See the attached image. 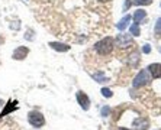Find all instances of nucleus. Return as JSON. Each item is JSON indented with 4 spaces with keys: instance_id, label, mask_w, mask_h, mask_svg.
I'll use <instances>...</instances> for the list:
<instances>
[{
    "instance_id": "f257e3e1",
    "label": "nucleus",
    "mask_w": 161,
    "mask_h": 130,
    "mask_svg": "<svg viewBox=\"0 0 161 130\" xmlns=\"http://www.w3.org/2000/svg\"><path fill=\"white\" fill-rule=\"evenodd\" d=\"M113 46H115L113 38L106 36V38H103L102 41L94 44V51L97 52V54H100V55H109V54L113 51Z\"/></svg>"
},
{
    "instance_id": "f03ea898",
    "label": "nucleus",
    "mask_w": 161,
    "mask_h": 130,
    "mask_svg": "<svg viewBox=\"0 0 161 130\" xmlns=\"http://www.w3.org/2000/svg\"><path fill=\"white\" fill-rule=\"evenodd\" d=\"M151 82V75L150 72L147 70H141L136 74V77L134 78V81H132V87L134 88H141V87H145L147 84H150Z\"/></svg>"
},
{
    "instance_id": "7ed1b4c3",
    "label": "nucleus",
    "mask_w": 161,
    "mask_h": 130,
    "mask_svg": "<svg viewBox=\"0 0 161 130\" xmlns=\"http://www.w3.org/2000/svg\"><path fill=\"white\" fill-rule=\"evenodd\" d=\"M28 122H29L31 126L36 127V129H39V127H42L45 124L44 116H42L39 112H36V110H34V112H29V114H28Z\"/></svg>"
},
{
    "instance_id": "20e7f679",
    "label": "nucleus",
    "mask_w": 161,
    "mask_h": 130,
    "mask_svg": "<svg viewBox=\"0 0 161 130\" xmlns=\"http://www.w3.org/2000/svg\"><path fill=\"white\" fill-rule=\"evenodd\" d=\"M115 42H116V45L119 46V48H128L129 45H134V41H132V38L129 36V35H126V34L118 35L116 39H115Z\"/></svg>"
},
{
    "instance_id": "39448f33",
    "label": "nucleus",
    "mask_w": 161,
    "mask_h": 130,
    "mask_svg": "<svg viewBox=\"0 0 161 130\" xmlns=\"http://www.w3.org/2000/svg\"><path fill=\"white\" fill-rule=\"evenodd\" d=\"M75 97H77V101H79L80 107L84 110V112H87L90 108V98L89 96H87L86 93H83V91H79V93L75 94Z\"/></svg>"
},
{
    "instance_id": "423d86ee",
    "label": "nucleus",
    "mask_w": 161,
    "mask_h": 130,
    "mask_svg": "<svg viewBox=\"0 0 161 130\" xmlns=\"http://www.w3.org/2000/svg\"><path fill=\"white\" fill-rule=\"evenodd\" d=\"M132 127H134V130H148V127H150V120L147 119V117H138V119L134 120Z\"/></svg>"
},
{
    "instance_id": "0eeeda50",
    "label": "nucleus",
    "mask_w": 161,
    "mask_h": 130,
    "mask_svg": "<svg viewBox=\"0 0 161 130\" xmlns=\"http://www.w3.org/2000/svg\"><path fill=\"white\" fill-rule=\"evenodd\" d=\"M28 54H29V48H26V46H18V48L13 51L12 58L16 61H22L28 56Z\"/></svg>"
},
{
    "instance_id": "6e6552de",
    "label": "nucleus",
    "mask_w": 161,
    "mask_h": 130,
    "mask_svg": "<svg viewBox=\"0 0 161 130\" xmlns=\"http://www.w3.org/2000/svg\"><path fill=\"white\" fill-rule=\"evenodd\" d=\"M16 104H18V101H16V100H15V101L9 100V101H8V104H3V106H4V108H3V112L0 113V120L3 119L4 116H8L9 113L15 112L16 108H18V107H16Z\"/></svg>"
},
{
    "instance_id": "1a4fd4ad",
    "label": "nucleus",
    "mask_w": 161,
    "mask_h": 130,
    "mask_svg": "<svg viewBox=\"0 0 161 130\" xmlns=\"http://www.w3.org/2000/svg\"><path fill=\"white\" fill-rule=\"evenodd\" d=\"M147 70H148V72L151 74L153 78H161V64H151V65H148Z\"/></svg>"
},
{
    "instance_id": "9d476101",
    "label": "nucleus",
    "mask_w": 161,
    "mask_h": 130,
    "mask_svg": "<svg viewBox=\"0 0 161 130\" xmlns=\"http://www.w3.org/2000/svg\"><path fill=\"white\" fill-rule=\"evenodd\" d=\"M49 46L54 49V51H58V52H68L70 51V45L67 44H61V42H49Z\"/></svg>"
},
{
    "instance_id": "9b49d317",
    "label": "nucleus",
    "mask_w": 161,
    "mask_h": 130,
    "mask_svg": "<svg viewBox=\"0 0 161 130\" xmlns=\"http://www.w3.org/2000/svg\"><path fill=\"white\" fill-rule=\"evenodd\" d=\"M131 16H129V15H125L124 16V18H122V19H120V20H119V22H118V25H116V28H118V29H119V30H125V29H126V28H128V23H129V22H131Z\"/></svg>"
},
{
    "instance_id": "f8f14e48",
    "label": "nucleus",
    "mask_w": 161,
    "mask_h": 130,
    "mask_svg": "<svg viewBox=\"0 0 161 130\" xmlns=\"http://www.w3.org/2000/svg\"><path fill=\"white\" fill-rule=\"evenodd\" d=\"M145 18H147V12L144 10V9H138V10L134 13V22L135 23H139L141 20H144Z\"/></svg>"
},
{
    "instance_id": "ddd939ff",
    "label": "nucleus",
    "mask_w": 161,
    "mask_h": 130,
    "mask_svg": "<svg viewBox=\"0 0 161 130\" xmlns=\"http://www.w3.org/2000/svg\"><path fill=\"white\" fill-rule=\"evenodd\" d=\"M92 78H94V81H97V82H106L109 80L103 72H94V74H92Z\"/></svg>"
},
{
    "instance_id": "4468645a",
    "label": "nucleus",
    "mask_w": 161,
    "mask_h": 130,
    "mask_svg": "<svg viewBox=\"0 0 161 130\" xmlns=\"http://www.w3.org/2000/svg\"><path fill=\"white\" fill-rule=\"evenodd\" d=\"M139 52L138 51H135V52H132L131 55H129V65H132V67H135L136 64H138V61H139Z\"/></svg>"
},
{
    "instance_id": "2eb2a0df",
    "label": "nucleus",
    "mask_w": 161,
    "mask_h": 130,
    "mask_svg": "<svg viewBox=\"0 0 161 130\" xmlns=\"http://www.w3.org/2000/svg\"><path fill=\"white\" fill-rule=\"evenodd\" d=\"M129 32L134 36H139L141 35V30H139V23H134V25L129 26Z\"/></svg>"
},
{
    "instance_id": "dca6fc26",
    "label": "nucleus",
    "mask_w": 161,
    "mask_h": 130,
    "mask_svg": "<svg viewBox=\"0 0 161 130\" xmlns=\"http://www.w3.org/2000/svg\"><path fill=\"white\" fill-rule=\"evenodd\" d=\"M154 35L157 38H161V18H158V20L155 22V26H154Z\"/></svg>"
},
{
    "instance_id": "f3484780",
    "label": "nucleus",
    "mask_w": 161,
    "mask_h": 130,
    "mask_svg": "<svg viewBox=\"0 0 161 130\" xmlns=\"http://www.w3.org/2000/svg\"><path fill=\"white\" fill-rule=\"evenodd\" d=\"M154 0H134L132 3L134 4H138V6H150V4H153Z\"/></svg>"
},
{
    "instance_id": "a211bd4d",
    "label": "nucleus",
    "mask_w": 161,
    "mask_h": 130,
    "mask_svg": "<svg viewBox=\"0 0 161 130\" xmlns=\"http://www.w3.org/2000/svg\"><path fill=\"white\" fill-rule=\"evenodd\" d=\"M102 96L106 97V98H110L113 96V93H112V90H109V88H102Z\"/></svg>"
},
{
    "instance_id": "6ab92c4d",
    "label": "nucleus",
    "mask_w": 161,
    "mask_h": 130,
    "mask_svg": "<svg viewBox=\"0 0 161 130\" xmlns=\"http://www.w3.org/2000/svg\"><path fill=\"white\" fill-rule=\"evenodd\" d=\"M109 112H110V108H109V107H103V108H102V116H103V117H106V116L109 114Z\"/></svg>"
},
{
    "instance_id": "aec40b11",
    "label": "nucleus",
    "mask_w": 161,
    "mask_h": 130,
    "mask_svg": "<svg viewBox=\"0 0 161 130\" xmlns=\"http://www.w3.org/2000/svg\"><path fill=\"white\" fill-rule=\"evenodd\" d=\"M142 52H144V54H150V52H151V46H150V45H144Z\"/></svg>"
},
{
    "instance_id": "412c9836",
    "label": "nucleus",
    "mask_w": 161,
    "mask_h": 130,
    "mask_svg": "<svg viewBox=\"0 0 161 130\" xmlns=\"http://www.w3.org/2000/svg\"><path fill=\"white\" fill-rule=\"evenodd\" d=\"M31 35H32V30H28V35H26V39H29V41H32V36H31Z\"/></svg>"
},
{
    "instance_id": "4be33fe9",
    "label": "nucleus",
    "mask_w": 161,
    "mask_h": 130,
    "mask_svg": "<svg viewBox=\"0 0 161 130\" xmlns=\"http://www.w3.org/2000/svg\"><path fill=\"white\" fill-rule=\"evenodd\" d=\"M99 2H102V3H106V2H110V0H99Z\"/></svg>"
},
{
    "instance_id": "5701e85b",
    "label": "nucleus",
    "mask_w": 161,
    "mask_h": 130,
    "mask_svg": "<svg viewBox=\"0 0 161 130\" xmlns=\"http://www.w3.org/2000/svg\"><path fill=\"white\" fill-rule=\"evenodd\" d=\"M118 130H129V129H125V127H120V129H118Z\"/></svg>"
},
{
    "instance_id": "b1692460",
    "label": "nucleus",
    "mask_w": 161,
    "mask_h": 130,
    "mask_svg": "<svg viewBox=\"0 0 161 130\" xmlns=\"http://www.w3.org/2000/svg\"><path fill=\"white\" fill-rule=\"evenodd\" d=\"M0 106H3V101H2V100H0Z\"/></svg>"
},
{
    "instance_id": "393cba45",
    "label": "nucleus",
    "mask_w": 161,
    "mask_h": 130,
    "mask_svg": "<svg viewBox=\"0 0 161 130\" xmlns=\"http://www.w3.org/2000/svg\"><path fill=\"white\" fill-rule=\"evenodd\" d=\"M160 52H161V48H160Z\"/></svg>"
}]
</instances>
